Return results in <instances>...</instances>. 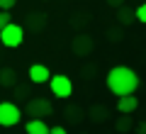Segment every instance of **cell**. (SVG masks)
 Instances as JSON below:
<instances>
[{
	"label": "cell",
	"instance_id": "1",
	"mask_svg": "<svg viewBox=\"0 0 146 134\" xmlns=\"http://www.w3.org/2000/svg\"><path fill=\"white\" fill-rule=\"evenodd\" d=\"M107 88H110V93L117 95V98L119 95H129L139 88V76L129 66H115L107 73Z\"/></svg>",
	"mask_w": 146,
	"mask_h": 134
},
{
	"label": "cell",
	"instance_id": "2",
	"mask_svg": "<svg viewBox=\"0 0 146 134\" xmlns=\"http://www.w3.org/2000/svg\"><path fill=\"white\" fill-rule=\"evenodd\" d=\"M0 41H3V47H7V49L22 47V41H25V27L15 25V22L10 20L3 29H0Z\"/></svg>",
	"mask_w": 146,
	"mask_h": 134
},
{
	"label": "cell",
	"instance_id": "3",
	"mask_svg": "<svg viewBox=\"0 0 146 134\" xmlns=\"http://www.w3.org/2000/svg\"><path fill=\"white\" fill-rule=\"evenodd\" d=\"M25 112L29 115V117H49V115L54 112V105H51V100H46V98H32V100H27V105H25Z\"/></svg>",
	"mask_w": 146,
	"mask_h": 134
},
{
	"label": "cell",
	"instance_id": "4",
	"mask_svg": "<svg viewBox=\"0 0 146 134\" xmlns=\"http://www.w3.org/2000/svg\"><path fill=\"white\" fill-rule=\"evenodd\" d=\"M46 83H49V88H51L54 98L66 100V98H71V95H73V83H71V78H68V76H51Z\"/></svg>",
	"mask_w": 146,
	"mask_h": 134
},
{
	"label": "cell",
	"instance_id": "5",
	"mask_svg": "<svg viewBox=\"0 0 146 134\" xmlns=\"http://www.w3.org/2000/svg\"><path fill=\"white\" fill-rule=\"evenodd\" d=\"M22 119V110L15 103H0V127H15Z\"/></svg>",
	"mask_w": 146,
	"mask_h": 134
},
{
	"label": "cell",
	"instance_id": "6",
	"mask_svg": "<svg viewBox=\"0 0 146 134\" xmlns=\"http://www.w3.org/2000/svg\"><path fill=\"white\" fill-rule=\"evenodd\" d=\"M71 49H73V54H76V56H90V51H93V39H90L85 32H80V34L73 37Z\"/></svg>",
	"mask_w": 146,
	"mask_h": 134
},
{
	"label": "cell",
	"instance_id": "7",
	"mask_svg": "<svg viewBox=\"0 0 146 134\" xmlns=\"http://www.w3.org/2000/svg\"><path fill=\"white\" fill-rule=\"evenodd\" d=\"M136 107H139V100L134 98V93L119 95V98H117V110H119V115H131Z\"/></svg>",
	"mask_w": 146,
	"mask_h": 134
},
{
	"label": "cell",
	"instance_id": "8",
	"mask_svg": "<svg viewBox=\"0 0 146 134\" xmlns=\"http://www.w3.org/2000/svg\"><path fill=\"white\" fill-rule=\"evenodd\" d=\"M49 78H51V71H49L44 63H34V66H29V81L32 83H46Z\"/></svg>",
	"mask_w": 146,
	"mask_h": 134
},
{
	"label": "cell",
	"instance_id": "9",
	"mask_svg": "<svg viewBox=\"0 0 146 134\" xmlns=\"http://www.w3.org/2000/svg\"><path fill=\"white\" fill-rule=\"evenodd\" d=\"M25 132L27 134H49V124L44 122L42 117H32L29 122L25 124Z\"/></svg>",
	"mask_w": 146,
	"mask_h": 134
},
{
	"label": "cell",
	"instance_id": "10",
	"mask_svg": "<svg viewBox=\"0 0 146 134\" xmlns=\"http://www.w3.org/2000/svg\"><path fill=\"white\" fill-rule=\"evenodd\" d=\"M44 27H46V15H44V12H34V15H29V17H27V22H25V29L42 32Z\"/></svg>",
	"mask_w": 146,
	"mask_h": 134
},
{
	"label": "cell",
	"instance_id": "11",
	"mask_svg": "<svg viewBox=\"0 0 146 134\" xmlns=\"http://www.w3.org/2000/svg\"><path fill=\"white\" fill-rule=\"evenodd\" d=\"M0 85H3V88H10V90L17 85V73H15V68H10V66L0 68Z\"/></svg>",
	"mask_w": 146,
	"mask_h": 134
},
{
	"label": "cell",
	"instance_id": "12",
	"mask_svg": "<svg viewBox=\"0 0 146 134\" xmlns=\"http://www.w3.org/2000/svg\"><path fill=\"white\" fill-rule=\"evenodd\" d=\"M117 20H119V27H129L131 22H136L134 10L127 7V5H119V7H117Z\"/></svg>",
	"mask_w": 146,
	"mask_h": 134
},
{
	"label": "cell",
	"instance_id": "13",
	"mask_svg": "<svg viewBox=\"0 0 146 134\" xmlns=\"http://www.w3.org/2000/svg\"><path fill=\"white\" fill-rule=\"evenodd\" d=\"M90 119H93V122L107 119V107H105V105H93V107H90Z\"/></svg>",
	"mask_w": 146,
	"mask_h": 134
},
{
	"label": "cell",
	"instance_id": "14",
	"mask_svg": "<svg viewBox=\"0 0 146 134\" xmlns=\"http://www.w3.org/2000/svg\"><path fill=\"white\" fill-rule=\"evenodd\" d=\"M131 127H134V124H131L129 115H122V117L117 119V124H115V129H117V132H119V134H127V132H129Z\"/></svg>",
	"mask_w": 146,
	"mask_h": 134
},
{
	"label": "cell",
	"instance_id": "15",
	"mask_svg": "<svg viewBox=\"0 0 146 134\" xmlns=\"http://www.w3.org/2000/svg\"><path fill=\"white\" fill-rule=\"evenodd\" d=\"M134 17H136L139 22H144V25H146V3H144V5H139V7L134 10Z\"/></svg>",
	"mask_w": 146,
	"mask_h": 134
},
{
	"label": "cell",
	"instance_id": "16",
	"mask_svg": "<svg viewBox=\"0 0 146 134\" xmlns=\"http://www.w3.org/2000/svg\"><path fill=\"white\" fill-rule=\"evenodd\" d=\"M10 20H12V17H10V10H0V29H3Z\"/></svg>",
	"mask_w": 146,
	"mask_h": 134
},
{
	"label": "cell",
	"instance_id": "17",
	"mask_svg": "<svg viewBox=\"0 0 146 134\" xmlns=\"http://www.w3.org/2000/svg\"><path fill=\"white\" fill-rule=\"evenodd\" d=\"M107 37H110V39H112V41H117V39H122V37H124V32H122L119 27H117V29H112V32H107Z\"/></svg>",
	"mask_w": 146,
	"mask_h": 134
},
{
	"label": "cell",
	"instance_id": "18",
	"mask_svg": "<svg viewBox=\"0 0 146 134\" xmlns=\"http://www.w3.org/2000/svg\"><path fill=\"white\" fill-rule=\"evenodd\" d=\"M17 5V0H0V10H12Z\"/></svg>",
	"mask_w": 146,
	"mask_h": 134
},
{
	"label": "cell",
	"instance_id": "19",
	"mask_svg": "<svg viewBox=\"0 0 146 134\" xmlns=\"http://www.w3.org/2000/svg\"><path fill=\"white\" fill-rule=\"evenodd\" d=\"M49 134H68L66 127H49Z\"/></svg>",
	"mask_w": 146,
	"mask_h": 134
},
{
	"label": "cell",
	"instance_id": "20",
	"mask_svg": "<svg viewBox=\"0 0 146 134\" xmlns=\"http://www.w3.org/2000/svg\"><path fill=\"white\" fill-rule=\"evenodd\" d=\"M107 5H110V7H115V10H117L119 5H124V0H107Z\"/></svg>",
	"mask_w": 146,
	"mask_h": 134
},
{
	"label": "cell",
	"instance_id": "21",
	"mask_svg": "<svg viewBox=\"0 0 146 134\" xmlns=\"http://www.w3.org/2000/svg\"><path fill=\"white\" fill-rule=\"evenodd\" d=\"M136 134H146V122H139V124H136Z\"/></svg>",
	"mask_w": 146,
	"mask_h": 134
}]
</instances>
